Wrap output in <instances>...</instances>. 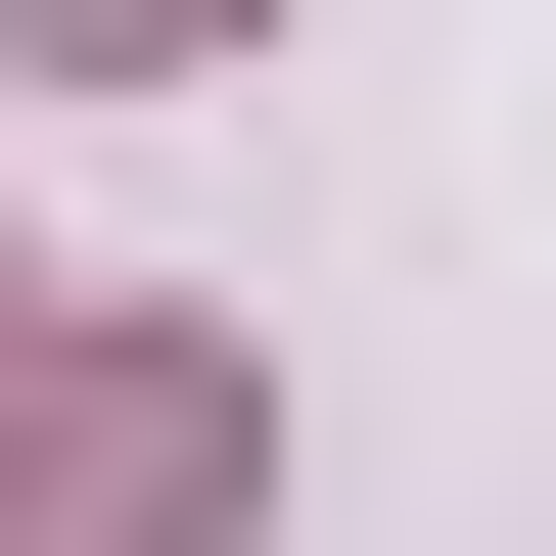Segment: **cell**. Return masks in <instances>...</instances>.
I'll return each mask as SVG.
<instances>
[{
  "mask_svg": "<svg viewBox=\"0 0 556 556\" xmlns=\"http://www.w3.org/2000/svg\"><path fill=\"white\" fill-rule=\"evenodd\" d=\"M278 510V417L186 371V325H47V371H0V556H232Z\"/></svg>",
  "mask_w": 556,
  "mask_h": 556,
  "instance_id": "cell-1",
  "label": "cell"
},
{
  "mask_svg": "<svg viewBox=\"0 0 556 556\" xmlns=\"http://www.w3.org/2000/svg\"><path fill=\"white\" fill-rule=\"evenodd\" d=\"M47 47H232V0H47Z\"/></svg>",
  "mask_w": 556,
  "mask_h": 556,
  "instance_id": "cell-2",
  "label": "cell"
},
{
  "mask_svg": "<svg viewBox=\"0 0 556 556\" xmlns=\"http://www.w3.org/2000/svg\"><path fill=\"white\" fill-rule=\"evenodd\" d=\"M0 371H47V278H0Z\"/></svg>",
  "mask_w": 556,
  "mask_h": 556,
  "instance_id": "cell-3",
  "label": "cell"
}]
</instances>
